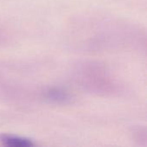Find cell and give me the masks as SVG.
Listing matches in <instances>:
<instances>
[{
	"instance_id": "6da1fadb",
	"label": "cell",
	"mask_w": 147,
	"mask_h": 147,
	"mask_svg": "<svg viewBox=\"0 0 147 147\" xmlns=\"http://www.w3.org/2000/svg\"><path fill=\"white\" fill-rule=\"evenodd\" d=\"M0 140L6 146L14 147H27L32 146L34 144L27 139H22L20 137L10 136V135H3L1 136Z\"/></svg>"
}]
</instances>
